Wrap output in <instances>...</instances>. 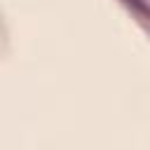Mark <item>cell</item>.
<instances>
[{
    "mask_svg": "<svg viewBox=\"0 0 150 150\" xmlns=\"http://www.w3.org/2000/svg\"><path fill=\"white\" fill-rule=\"evenodd\" d=\"M129 9H134L136 14H141V16H145V19H150V7H148V2L145 0H122Z\"/></svg>",
    "mask_w": 150,
    "mask_h": 150,
    "instance_id": "6da1fadb",
    "label": "cell"
}]
</instances>
